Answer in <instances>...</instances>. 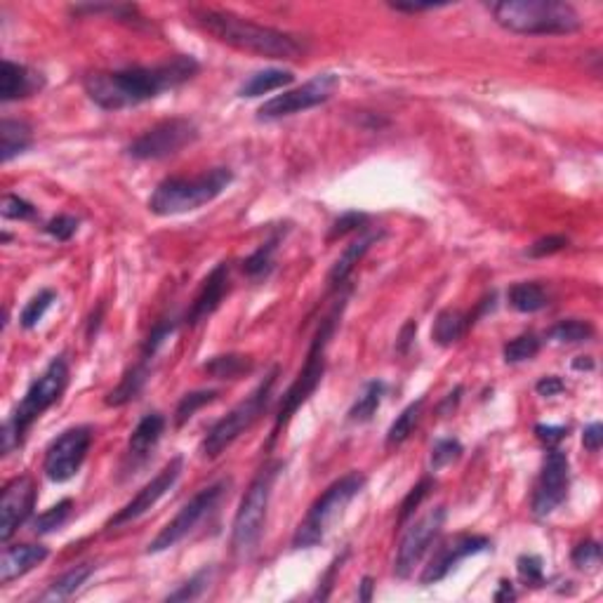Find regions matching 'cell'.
<instances>
[{"label":"cell","mask_w":603,"mask_h":603,"mask_svg":"<svg viewBox=\"0 0 603 603\" xmlns=\"http://www.w3.org/2000/svg\"><path fill=\"white\" fill-rule=\"evenodd\" d=\"M276 380H279V368L273 365L271 373H269V375L252 389L248 399L240 401L236 408L229 410L222 420H217L215 424L208 429L203 444H200V453H203V457L215 460V457L222 455L224 450L234 444L240 434L248 432V429L264 415V410H267L269 401H271V392Z\"/></svg>","instance_id":"obj_9"},{"label":"cell","mask_w":603,"mask_h":603,"mask_svg":"<svg viewBox=\"0 0 603 603\" xmlns=\"http://www.w3.org/2000/svg\"><path fill=\"white\" fill-rule=\"evenodd\" d=\"M570 485V462L564 450L549 448L542 462V472L537 478L536 493H533V502L530 509L537 518H545L564 505L566 496H568Z\"/></svg>","instance_id":"obj_15"},{"label":"cell","mask_w":603,"mask_h":603,"mask_svg":"<svg viewBox=\"0 0 603 603\" xmlns=\"http://www.w3.org/2000/svg\"><path fill=\"white\" fill-rule=\"evenodd\" d=\"M502 29L518 36H568L582 29V19L561 0H502L490 5Z\"/></svg>","instance_id":"obj_3"},{"label":"cell","mask_w":603,"mask_h":603,"mask_svg":"<svg viewBox=\"0 0 603 603\" xmlns=\"http://www.w3.org/2000/svg\"><path fill=\"white\" fill-rule=\"evenodd\" d=\"M536 436L540 438L547 448H557L566 436H568V427H554V424H536Z\"/></svg>","instance_id":"obj_51"},{"label":"cell","mask_w":603,"mask_h":603,"mask_svg":"<svg viewBox=\"0 0 603 603\" xmlns=\"http://www.w3.org/2000/svg\"><path fill=\"white\" fill-rule=\"evenodd\" d=\"M384 392H387V384L382 380H373L368 382L361 392V396L353 401V405L349 408L347 417L349 422H356V424H363V422L373 420V415L380 408L382 399H384Z\"/></svg>","instance_id":"obj_31"},{"label":"cell","mask_w":603,"mask_h":603,"mask_svg":"<svg viewBox=\"0 0 603 603\" xmlns=\"http://www.w3.org/2000/svg\"><path fill=\"white\" fill-rule=\"evenodd\" d=\"M36 484L29 474L12 478L3 488L0 497V540L10 542L12 536L22 528L34 514L36 506Z\"/></svg>","instance_id":"obj_16"},{"label":"cell","mask_w":603,"mask_h":603,"mask_svg":"<svg viewBox=\"0 0 603 603\" xmlns=\"http://www.w3.org/2000/svg\"><path fill=\"white\" fill-rule=\"evenodd\" d=\"M518 577L530 587H540L545 585V570H542V558L533 557V554H524L518 557L516 561Z\"/></svg>","instance_id":"obj_46"},{"label":"cell","mask_w":603,"mask_h":603,"mask_svg":"<svg viewBox=\"0 0 603 603\" xmlns=\"http://www.w3.org/2000/svg\"><path fill=\"white\" fill-rule=\"evenodd\" d=\"M92 427L80 424L59 434L46 450L43 460V472L55 484H66L80 472L83 462L87 457V450L92 445Z\"/></svg>","instance_id":"obj_13"},{"label":"cell","mask_w":603,"mask_h":603,"mask_svg":"<svg viewBox=\"0 0 603 603\" xmlns=\"http://www.w3.org/2000/svg\"><path fill=\"white\" fill-rule=\"evenodd\" d=\"M74 15H87V17H108L123 24H144L142 12L137 5H111V3H99V5H78L74 7Z\"/></svg>","instance_id":"obj_34"},{"label":"cell","mask_w":603,"mask_h":603,"mask_svg":"<svg viewBox=\"0 0 603 603\" xmlns=\"http://www.w3.org/2000/svg\"><path fill=\"white\" fill-rule=\"evenodd\" d=\"M393 10L396 12H410V15H415V12H427V10H436V7H444V5H434V3H427V5H420V3H393Z\"/></svg>","instance_id":"obj_56"},{"label":"cell","mask_w":603,"mask_h":603,"mask_svg":"<svg viewBox=\"0 0 603 603\" xmlns=\"http://www.w3.org/2000/svg\"><path fill=\"white\" fill-rule=\"evenodd\" d=\"M177 319H170V321H160V323H156L154 328H151V332H148L147 342H144L142 347V359H154L156 352H158L160 347H163V342L168 340V337L172 335V332L177 331Z\"/></svg>","instance_id":"obj_44"},{"label":"cell","mask_w":603,"mask_h":603,"mask_svg":"<svg viewBox=\"0 0 603 603\" xmlns=\"http://www.w3.org/2000/svg\"><path fill=\"white\" fill-rule=\"evenodd\" d=\"M462 392H465V389L460 387V384H457L455 389H453V392L448 393V396H445L444 399V404L438 405V413H441V415H453V410L457 408V404H460V399H462Z\"/></svg>","instance_id":"obj_55"},{"label":"cell","mask_w":603,"mask_h":603,"mask_svg":"<svg viewBox=\"0 0 603 603\" xmlns=\"http://www.w3.org/2000/svg\"><path fill=\"white\" fill-rule=\"evenodd\" d=\"M163 432H166V417L160 415V413H148V415H144L142 420L137 422V427L130 434V441H128L126 457L130 469L142 467L144 462L151 457Z\"/></svg>","instance_id":"obj_21"},{"label":"cell","mask_w":603,"mask_h":603,"mask_svg":"<svg viewBox=\"0 0 603 603\" xmlns=\"http://www.w3.org/2000/svg\"><path fill=\"white\" fill-rule=\"evenodd\" d=\"M382 231H365L363 236H359L356 240H352V243L347 245V250L342 252L340 257H337V262L332 264L331 273H328V285H331V291H337V288H342L344 285V281L352 276V271L356 269V264L361 262L365 257V252L373 248V245L377 243V240L382 239Z\"/></svg>","instance_id":"obj_24"},{"label":"cell","mask_w":603,"mask_h":603,"mask_svg":"<svg viewBox=\"0 0 603 603\" xmlns=\"http://www.w3.org/2000/svg\"><path fill=\"white\" fill-rule=\"evenodd\" d=\"M292 80H295V74L288 68H264L245 80L239 90V97H262L269 92L291 86Z\"/></svg>","instance_id":"obj_28"},{"label":"cell","mask_w":603,"mask_h":603,"mask_svg":"<svg viewBox=\"0 0 603 603\" xmlns=\"http://www.w3.org/2000/svg\"><path fill=\"white\" fill-rule=\"evenodd\" d=\"M424 401H427V399L422 396V399L413 401V404L405 405V408L401 410V415L392 422V427H389V432H387V448L401 445L405 438L413 434V429L417 427V422H420V417H422V408H424Z\"/></svg>","instance_id":"obj_33"},{"label":"cell","mask_w":603,"mask_h":603,"mask_svg":"<svg viewBox=\"0 0 603 603\" xmlns=\"http://www.w3.org/2000/svg\"><path fill=\"white\" fill-rule=\"evenodd\" d=\"M92 573H95V566L92 564L76 566V568H71L68 573H64L62 577L52 582L50 589L40 597V601H64V598H71L80 587L90 580Z\"/></svg>","instance_id":"obj_30"},{"label":"cell","mask_w":603,"mask_h":603,"mask_svg":"<svg viewBox=\"0 0 603 603\" xmlns=\"http://www.w3.org/2000/svg\"><path fill=\"white\" fill-rule=\"evenodd\" d=\"M71 509H74V500H68L66 497V500L50 506L47 512L38 514V516L34 518L31 528H34L36 536H46V533H52V530H59L64 524H66L68 516H71Z\"/></svg>","instance_id":"obj_38"},{"label":"cell","mask_w":603,"mask_h":603,"mask_svg":"<svg viewBox=\"0 0 603 603\" xmlns=\"http://www.w3.org/2000/svg\"><path fill=\"white\" fill-rule=\"evenodd\" d=\"M182 469H184L182 457L179 455L172 457L166 467L160 469V472L156 474V476L151 478V481H148V484L144 485V488L139 490V493H137V496L132 497L126 506H123V509H118L116 516H111V521L107 524V528H120V526L130 524V521L139 518L142 514H147L148 509L156 506V502L166 496L168 490H170L172 485L179 481V476H182Z\"/></svg>","instance_id":"obj_17"},{"label":"cell","mask_w":603,"mask_h":603,"mask_svg":"<svg viewBox=\"0 0 603 603\" xmlns=\"http://www.w3.org/2000/svg\"><path fill=\"white\" fill-rule=\"evenodd\" d=\"M568 248V239L566 236H545V239H537L536 243L528 248V255L540 260V257L557 255V252L566 250Z\"/></svg>","instance_id":"obj_49"},{"label":"cell","mask_w":603,"mask_h":603,"mask_svg":"<svg viewBox=\"0 0 603 603\" xmlns=\"http://www.w3.org/2000/svg\"><path fill=\"white\" fill-rule=\"evenodd\" d=\"M234 182V172L229 168H212L196 177H168L148 199V210L158 217L182 215V212L199 210L212 203L227 191Z\"/></svg>","instance_id":"obj_5"},{"label":"cell","mask_w":603,"mask_h":603,"mask_svg":"<svg viewBox=\"0 0 603 603\" xmlns=\"http://www.w3.org/2000/svg\"><path fill=\"white\" fill-rule=\"evenodd\" d=\"M229 271H231L229 262H220L210 273H208V276H205L199 295L194 297L187 316H184V323L187 325L203 323L205 319H210L212 313L220 309V304H222L224 295H227L229 291Z\"/></svg>","instance_id":"obj_19"},{"label":"cell","mask_w":603,"mask_h":603,"mask_svg":"<svg viewBox=\"0 0 603 603\" xmlns=\"http://www.w3.org/2000/svg\"><path fill=\"white\" fill-rule=\"evenodd\" d=\"M217 396H220L217 389H199V392L184 393L175 408V427H184V424H187V422L203 408V405L212 404Z\"/></svg>","instance_id":"obj_36"},{"label":"cell","mask_w":603,"mask_h":603,"mask_svg":"<svg viewBox=\"0 0 603 603\" xmlns=\"http://www.w3.org/2000/svg\"><path fill=\"white\" fill-rule=\"evenodd\" d=\"M570 561H573L575 568L594 570L601 564V545H598L597 540L580 542V545L573 549V554H570Z\"/></svg>","instance_id":"obj_45"},{"label":"cell","mask_w":603,"mask_h":603,"mask_svg":"<svg viewBox=\"0 0 603 603\" xmlns=\"http://www.w3.org/2000/svg\"><path fill=\"white\" fill-rule=\"evenodd\" d=\"M200 64L191 55H177L170 62L156 66H132L120 71H97L86 76L83 87L87 97L104 111L139 107L148 99L160 97L163 92L175 90L194 78Z\"/></svg>","instance_id":"obj_1"},{"label":"cell","mask_w":603,"mask_h":603,"mask_svg":"<svg viewBox=\"0 0 603 603\" xmlns=\"http://www.w3.org/2000/svg\"><path fill=\"white\" fill-rule=\"evenodd\" d=\"M594 337V325L589 321L580 319H568L558 321L549 331V340L558 342V344H580V342L592 340Z\"/></svg>","instance_id":"obj_35"},{"label":"cell","mask_w":603,"mask_h":603,"mask_svg":"<svg viewBox=\"0 0 603 603\" xmlns=\"http://www.w3.org/2000/svg\"><path fill=\"white\" fill-rule=\"evenodd\" d=\"M506 300L512 304V309L521 313H536L549 304L545 288L540 283H514L506 292Z\"/></svg>","instance_id":"obj_32"},{"label":"cell","mask_w":603,"mask_h":603,"mask_svg":"<svg viewBox=\"0 0 603 603\" xmlns=\"http://www.w3.org/2000/svg\"><path fill=\"white\" fill-rule=\"evenodd\" d=\"M340 87V76L335 74H316L312 80H307L304 86L295 87V90H285L283 95H276L273 99L264 102L257 108V118L260 120H279L285 116L300 114V111H309L335 95Z\"/></svg>","instance_id":"obj_12"},{"label":"cell","mask_w":603,"mask_h":603,"mask_svg":"<svg viewBox=\"0 0 603 603\" xmlns=\"http://www.w3.org/2000/svg\"><path fill=\"white\" fill-rule=\"evenodd\" d=\"M582 444H585V448L589 450V453H598L601 450V444H603V427L598 424V422H594V424H589V427L582 432Z\"/></svg>","instance_id":"obj_53"},{"label":"cell","mask_w":603,"mask_h":603,"mask_svg":"<svg viewBox=\"0 0 603 603\" xmlns=\"http://www.w3.org/2000/svg\"><path fill=\"white\" fill-rule=\"evenodd\" d=\"M31 144H34V135H31L29 123L3 118V123H0V160L3 163L17 158L26 148H31Z\"/></svg>","instance_id":"obj_26"},{"label":"cell","mask_w":603,"mask_h":603,"mask_svg":"<svg viewBox=\"0 0 603 603\" xmlns=\"http://www.w3.org/2000/svg\"><path fill=\"white\" fill-rule=\"evenodd\" d=\"M252 370H255V361L245 353H220L203 363L205 375L215 377V380H240V377L250 375Z\"/></svg>","instance_id":"obj_27"},{"label":"cell","mask_w":603,"mask_h":603,"mask_svg":"<svg viewBox=\"0 0 603 603\" xmlns=\"http://www.w3.org/2000/svg\"><path fill=\"white\" fill-rule=\"evenodd\" d=\"M210 580H212V568L199 570V573L191 575L184 585H179V589L168 594V601H194V598H200L205 589L210 587Z\"/></svg>","instance_id":"obj_41"},{"label":"cell","mask_w":603,"mask_h":603,"mask_svg":"<svg viewBox=\"0 0 603 603\" xmlns=\"http://www.w3.org/2000/svg\"><path fill=\"white\" fill-rule=\"evenodd\" d=\"M199 139V128L189 118H168L148 128L128 147V154L137 160H160L179 154Z\"/></svg>","instance_id":"obj_11"},{"label":"cell","mask_w":603,"mask_h":603,"mask_svg":"<svg viewBox=\"0 0 603 603\" xmlns=\"http://www.w3.org/2000/svg\"><path fill=\"white\" fill-rule=\"evenodd\" d=\"M0 212L5 220H19V222H31L38 217V208L34 203H29L26 199L17 194H5L3 196V205H0Z\"/></svg>","instance_id":"obj_42"},{"label":"cell","mask_w":603,"mask_h":603,"mask_svg":"<svg viewBox=\"0 0 603 603\" xmlns=\"http://www.w3.org/2000/svg\"><path fill=\"white\" fill-rule=\"evenodd\" d=\"M50 557L43 545H10L0 557V585H10Z\"/></svg>","instance_id":"obj_23"},{"label":"cell","mask_w":603,"mask_h":603,"mask_svg":"<svg viewBox=\"0 0 603 603\" xmlns=\"http://www.w3.org/2000/svg\"><path fill=\"white\" fill-rule=\"evenodd\" d=\"M365 488V476L361 472H349L342 478H337L335 484L325 488L323 496L309 506L307 516L302 518L297 526L295 536H292V547L295 549H309L323 542L325 533L335 524V518L342 516L344 506L359 496Z\"/></svg>","instance_id":"obj_8"},{"label":"cell","mask_w":603,"mask_h":603,"mask_svg":"<svg viewBox=\"0 0 603 603\" xmlns=\"http://www.w3.org/2000/svg\"><path fill=\"white\" fill-rule=\"evenodd\" d=\"M148 375H151V361L139 356V361H137L135 365H130V368L126 370V375L120 377L118 387L107 393L104 404L111 405V408H120V405L135 401L137 396L142 393V389L147 387Z\"/></svg>","instance_id":"obj_25"},{"label":"cell","mask_w":603,"mask_h":603,"mask_svg":"<svg viewBox=\"0 0 603 603\" xmlns=\"http://www.w3.org/2000/svg\"><path fill=\"white\" fill-rule=\"evenodd\" d=\"M415 335H417V323H415V321H408V323H405L404 328H401V332H399V340H396V352L408 353L410 344H413Z\"/></svg>","instance_id":"obj_54"},{"label":"cell","mask_w":603,"mask_h":603,"mask_svg":"<svg viewBox=\"0 0 603 603\" xmlns=\"http://www.w3.org/2000/svg\"><path fill=\"white\" fill-rule=\"evenodd\" d=\"M490 549V540L484 536H455L445 540L444 545L438 547L436 552H434L432 561L427 564L424 573L420 575V582L424 587L436 585L450 573V570L455 568L460 561L465 558L474 557V554L488 552Z\"/></svg>","instance_id":"obj_18"},{"label":"cell","mask_w":603,"mask_h":603,"mask_svg":"<svg viewBox=\"0 0 603 603\" xmlns=\"http://www.w3.org/2000/svg\"><path fill=\"white\" fill-rule=\"evenodd\" d=\"M573 368L575 370H594L592 356H577V359L573 361Z\"/></svg>","instance_id":"obj_59"},{"label":"cell","mask_w":603,"mask_h":603,"mask_svg":"<svg viewBox=\"0 0 603 603\" xmlns=\"http://www.w3.org/2000/svg\"><path fill=\"white\" fill-rule=\"evenodd\" d=\"M78 220L71 215H57L52 217L50 222L46 224V234L52 236L55 240H59V243H66V240H71L76 236V231H78Z\"/></svg>","instance_id":"obj_47"},{"label":"cell","mask_w":603,"mask_h":603,"mask_svg":"<svg viewBox=\"0 0 603 603\" xmlns=\"http://www.w3.org/2000/svg\"><path fill=\"white\" fill-rule=\"evenodd\" d=\"M444 524L445 506H434L424 516H420L417 521H413V524L408 526V530H405L404 537H401L396 561H393V573H396V577L405 580V577L413 575L415 566H420V561L424 558V554L429 552V547L436 540Z\"/></svg>","instance_id":"obj_14"},{"label":"cell","mask_w":603,"mask_h":603,"mask_svg":"<svg viewBox=\"0 0 603 603\" xmlns=\"http://www.w3.org/2000/svg\"><path fill=\"white\" fill-rule=\"evenodd\" d=\"M344 558H347V552L342 554V557H337L335 561L331 564V568L325 570V575L319 580V589H316V594H313V601H325V598H331V592H332V585H335V577L337 573H340L342 564H344Z\"/></svg>","instance_id":"obj_50"},{"label":"cell","mask_w":603,"mask_h":603,"mask_svg":"<svg viewBox=\"0 0 603 603\" xmlns=\"http://www.w3.org/2000/svg\"><path fill=\"white\" fill-rule=\"evenodd\" d=\"M462 453H465V448H462V444L457 438H438L432 448L429 467H432V472H441L444 467H448V465L460 460Z\"/></svg>","instance_id":"obj_40"},{"label":"cell","mask_w":603,"mask_h":603,"mask_svg":"<svg viewBox=\"0 0 603 603\" xmlns=\"http://www.w3.org/2000/svg\"><path fill=\"white\" fill-rule=\"evenodd\" d=\"M55 300H57V297H55L52 291H40L38 295L31 297V300L26 302V307L22 309V313H19V325H22L24 331H34L36 325L43 321V316H46L47 309L52 307V302Z\"/></svg>","instance_id":"obj_39"},{"label":"cell","mask_w":603,"mask_h":603,"mask_svg":"<svg viewBox=\"0 0 603 603\" xmlns=\"http://www.w3.org/2000/svg\"><path fill=\"white\" fill-rule=\"evenodd\" d=\"M68 384V363L66 356H55L43 373L34 380L29 392L24 393V399L15 408L10 420L3 424V455H7L12 448L24 444V436L34 427V422L38 420L47 408L57 404L62 399V393L66 392Z\"/></svg>","instance_id":"obj_4"},{"label":"cell","mask_w":603,"mask_h":603,"mask_svg":"<svg viewBox=\"0 0 603 603\" xmlns=\"http://www.w3.org/2000/svg\"><path fill=\"white\" fill-rule=\"evenodd\" d=\"M191 19L203 34L212 36L224 46L257 55V57L297 59L307 52V46H304V40H300V36L255 24L250 19L239 17L234 12L196 10Z\"/></svg>","instance_id":"obj_2"},{"label":"cell","mask_w":603,"mask_h":603,"mask_svg":"<svg viewBox=\"0 0 603 603\" xmlns=\"http://www.w3.org/2000/svg\"><path fill=\"white\" fill-rule=\"evenodd\" d=\"M288 234V227L276 229L267 240H264L250 257H245L243 260V271L245 276H250V279H267L269 273L273 269V255L279 250V243L283 240V236Z\"/></svg>","instance_id":"obj_29"},{"label":"cell","mask_w":603,"mask_h":603,"mask_svg":"<svg viewBox=\"0 0 603 603\" xmlns=\"http://www.w3.org/2000/svg\"><path fill=\"white\" fill-rule=\"evenodd\" d=\"M43 86H46V80L34 68L10 62V59L3 62V68H0V99L3 102L31 97V95L43 90Z\"/></svg>","instance_id":"obj_22"},{"label":"cell","mask_w":603,"mask_h":603,"mask_svg":"<svg viewBox=\"0 0 603 603\" xmlns=\"http://www.w3.org/2000/svg\"><path fill=\"white\" fill-rule=\"evenodd\" d=\"M493 307H496V292H490L488 297H484V300L476 304V309L469 313H462L457 312V309H445V312L438 313L436 321H434V328H432L434 342H436L438 347H450V344H455V342H460L462 337L467 335L469 328L476 323V319H481V316Z\"/></svg>","instance_id":"obj_20"},{"label":"cell","mask_w":603,"mask_h":603,"mask_svg":"<svg viewBox=\"0 0 603 603\" xmlns=\"http://www.w3.org/2000/svg\"><path fill=\"white\" fill-rule=\"evenodd\" d=\"M536 392L540 393V396H545V399H552V396H558V393L566 392V384H564V380H561V377L547 375V377H542L540 382H537Z\"/></svg>","instance_id":"obj_52"},{"label":"cell","mask_w":603,"mask_h":603,"mask_svg":"<svg viewBox=\"0 0 603 603\" xmlns=\"http://www.w3.org/2000/svg\"><path fill=\"white\" fill-rule=\"evenodd\" d=\"M365 227H368V215H365V212H344V215L332 224L328 240L342 239V236H347L352 234V231H359V229Z\"/></svg>","instance_id":"obj_48"},{"label":"cell","mask_w":603,"mask_h":603,"mask_svg":"<svg viewBox=\"0 0 603 603\" xmlns=\"http://www.w3.org/2000/svg\"><path fill=\"white\" fill-rule=\"evenodd\" d=\"M540 337L528 332V335H518L506 342L505 349H502V356H505L506 363H524V361L536 359L537 353H540Z\"/></svg>","instance_id":"obj_37"},{"label":"cell","mask_w":603,"mask_h":603,"mask_svg":"<svg viewBox=\"0 0 603 603\" xmlns=\"http://www.w3.org/2000/svg\"><path fill=\"white\" fill-rule=\"evenodd\" d=\"M281 469H283L281 462H269L257 472V476L245 490L234 524H231V552L239 558H250L260 547L264 524H267L269 500H271L273 484H276Z\"/></svg>","instance_id":"obj_7"},{"label":"cell","mask_w":603,"mask_h":603,"mask_svg":"<svg viewBox=\"0 0 603 603\" xmlns=\"http://www.w3.org/2000/svg\"><path fill=\"white\" fill-rule=\"evenodd\" d=\"M373 589H375V580H373L370 575H365L359 585V601H370V598H373Z\"/></svg>","instance_id":"obj_58"},{"label":"cell","mask_w":603,"mask_h":603,"mask_svg":"<svg viewBox=\"0 0 603 603\" xmlns=\"http://www.w3.org/2000/svg\"><path fill=\"white\" fill-rule=\"evenodd\" d=\"M436 488V481H434L432 476H424L417 485H413V490H410L408 496H405V500L401 502V512H399V524H405L413 514H415L417 506L422 505V500L432 493V490Z\"/></svg>","instance_id":"obj_43"},{"label":"cell","mask_w":603,"mask_h":603,"mask_svg":"<svg viewBox=\"0 0 603 603\" xmlns=\"http://www.w3.org/2000/svg\"><path fill=\"white\" fill-rule=\"evenodd\" d=\"M496 601H514L516 598V592H514V585L509 580L500 582V589L496 592Z\"/></svg>","instance_id":"obj_57"},{"label":"cell","mask_w":603,"mask_h":603,"mask_svg":"<svg viewBox=\"0 0 603 603\" xmlns=\"http://www.w3.org/2000/svg\"><path fill=\"white\" fill-rule=\"evenodd\" d=\"M229 485H231V481H229V478H222V481H217V484L208 485V488H200L199 493H196V496L179 509V514L172 518L170 524L160 530L154 540L148 542L147 552L148 554L166 552V549L175 547L177 542H182L184 537L191 536L196 530V526H199L205 516H210V514L215 512V506L220 505V500L224 497Z\"/></svg>","instance_id":"obj_10"},{"label":"cell","mask_w":603,"mask_h":603,"mask_svg":"<svg viewBox=\"0 0 603 603\" xmlns=\"http://www.w3.org/2000/svg\"><path fill=\"white\" fill-rule=\"evenodd\" d=\"M342 309H344V300L342 304H337L323 321H321L319 331L313 335L312 347L307 352V361H304V368L297 373L295 382H292L288 392L283 393V399H281L279 413H276V420H273V429H271V438H269V445L279 438L281 429L291 422V417L295 415L297 410L302 405L307 404L309 396L316 392V387L321 384L325 375V352H328V344H331V337L335 335V328L340 323Z\"/></svg>","instance_id":"obj_6"}]
</instances>
